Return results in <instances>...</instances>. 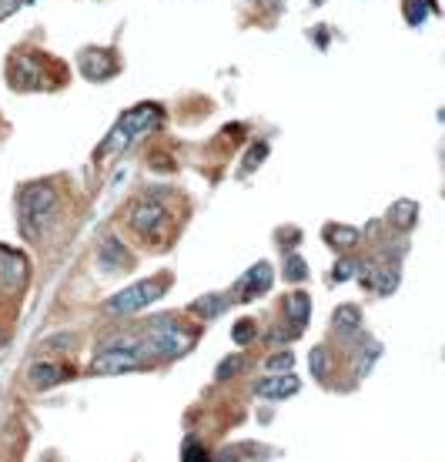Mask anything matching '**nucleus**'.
<instances>
[{
    "label": "nucleus",
    "instance_id": "obj_1",
    "mask_svg": "<svg viewBox=\"0 0 445 462\" xmlns=\"http://www.w3.org/2000/svg\"><path fill=\"white\" fill-rule=\"evenodd\" d=\"M57 211V188L51 181H34L21 191V231L31 242H41Z\"/></svg>",
    "mask_w": 445,
    "mask_h": 462
},
{
    "label": "nucleus",
    "instance_id": "obj_2",
    "mask_svg": "<svg viewBox=\"0 0 445 462\" xmlns=\"http://www.w3.org/2000/svg\"><path fill=\"white\" fill-rule=\"evenodd\" d=\"M158 121H161V108H158V104H138V108L128 111V114L114 124V131H111L108 138H104V144L98 148V158L101 161H104V158H114V154L124 151L128 144L138 141L141 134L158 128Z\"/></svg>",
    "mask_w": 445,
    "mask_h": 462
},
{
    "label": "nucleus",
    "instance_id": "obj_3",
    "mask_svg": "<svg viewBox=\"0 0 445 462\" xmlns=\"http://www.w3.org/2000/svg\"><path fill=\"white\" fill-rule=\"evenodd\" d=\"M11 84L14 91H47L51 88V77H47V67L37 54L31 51H17L11 57Z\"/></svg>",
    "mask_w": 445,
    "mask_h": 462
},
{
    "label": "nucleus",
    "instance_id": "obj_4",
    "mask_svg": "<svg viewBox=\"0 0 445 462\" xmlns=\"http://www.w3.org/2000/svg\"><path fill=\"white\" fill-rule=\"evenodd\" d=\"M158 295H161V282H158V278H148V282H138V285L111 295L108 302H104V312H108V315H134V312H141L144 305H151Z\"/></svg>",
    "mask_w": 445,
    "mask_h": 462
},
{
    "label": "nucleus",
    "instance_id": "obj_5",
    "mask_svg": "<svg viewBox=\"0 0 445 462\" xmlns=\"http://www.w3.org/2000/svg\"><path fill=\"white\" fill-rule=\"evenodd\" d=\"M151 345V355H161V359H174L191 349V335H185L181 329H174L171 322H161L154 325V339L148 342Z\"/></svg>",
    "mask_w": 445,
    "mask_h": 462
},
{
    "label": "nucleus",
    "instance_id": "obj_6",
    "mask_svg": "<svg viewBox=\"0 0 445 462\" xmlns=\"http://www.w3.org/2000/svg\"><path fill=\"white\" fill-rule=\"evenodd\" d=\"M144 365L141 352H128V349H104L94 359V372L98 375H121V372H134Z\"/></svg>",
    "mask_w": 445,
    "mask_h": 462
},
{
    "label": "nucleus",
    "instance_id": "obj_7",
    "mask_svg": "<svg viewBox=\"0 0 445 462\" xmlns=\"http://www.w3.org/2000/svg\"><path fill=\"white\" fill-rule=\"evenodd\" d=\"M118 57L111 54V51H101V47H87L84 54H81V74L87 81H108V77L118 74Z\"/></svg>",
    "mask_w": 445,
    "mask_h": 462
},
{
    "label": "nucleus",
    "instance_id": "obj_8",
    "mask_svg": "<svg viewBox=\"0 0 445 462\" xmlns=\"http://www.w3.org/2000/svg\"><path fill=\"white\" fill-rule=\"evenodd\" d=\"M131 228L138 231V235H144V238H151L154 231H158V225L164 221V205L161 201H141V205H134L128 215Z\"/></svg>",
    "mask_w": 445,
    "mask_h": 462
},
{
    "label": "nucleus",
    "instance_id": "obj_9",
    "mask_svg": "<svg viewBox=\"0 0 445 462\" xmlns=\"http://www.w3.org/2000/svg\"><path fill=\"white\" fill-rule=\"evenodd\" d=\"M272 265L268 262H258V265H251L248 272L238 278V285L235 288H245L241 292V298H255V295H261V292H268L272 288Z\"/></svg>",
    "mask_w": 445,
    "mask_h": 462
},
{
    "label": "nucleus",
    "instance_id": "obj_10",
    "mask_svg": "<svg viewBox=\"0 0 445 462\" xmlns=\"http://www.w3.org/2000/svg\"><path fill=\"white\" fill-rule=\"evenodd\" d=\"M302 389V382L295 379V375H272V379H261L258 385H255V396L261 399H272V402H278V399H288L295 396Z\"/></svg>",
    "mask_w": 445,
    "mask_h": 462
},
{
    "label": "nucleus",
    "instance_id": "obj_11",
    "mask_svg": "<svg viewBox=\"0 0 445 462\" xmlns=\"http://www.w3.org/2000/svg\"><path fill=\"white\" fill-rule=\"evenodd\" d=\"M98 258H101V268H104V272H121V268H128L131 265V252L121 245V238H114V235H108V238L101 242Z\"/></svg>",
    "mask_w": 445,
    "mask_h": 462
},
{
    "label": "nucleus",
    "instance_id": "obj_12",
    "mask_svg": "<svg viewBox=\"0 0 445 462\" xmlns=\"http://www.w3.org/2000/svg\"><path fill=\"white\" fill-rule=\"evenodd\" d=\"M64 379H67V372L54 362H34L31 369H27V382H31L34 389H51V385L64 382Z\"/></svg>",
    "mask_w": 445,
    "mask_h": 462
},
{
    "label": "nucleus",
    "instance_id": "obj_13",
    "mask_svg": "<svg viewBox=\"0 0 445 462\" xmlns=\"http://www.w3.org/2000/svg\"><path fill=\"white\" fill-rule=\"evenodd\" d=\"M231 305L228 295H201L191 302V312H198L201 319H218V315H225Z\"/></svg>",
    "mask_w": 445,
    "mask_h": 462
},
{
    "label": "nucleus",
    "instance_id": "obj_14",
    "mask_svg": "<svg viewBox=\"0 0 445 462\" xmlns=\"http://www.w3.org/2000/svg\"><path fill=\"white\" fill-rule=\"evenodd\" d=\"M355 242H359V231L355 228H342V225H332V228H328V245H335V248H352Z\"/></svg>",
    "mask_w": 445,
    "mask_h": 462
},
{
    "label": "nucleus",
    "instance_id": "obj_15",
    "mask_svg": "<svg viewBox=\"0 0 445 462\" xmlns=\"http://www.w3.org/2000/svg\"><path fill=\"white\" fill-rule=\"evenodd\" d=\"M288 312H295V322H298V329H302L305 322H308V315H312V302H308V295H305V292H295V295L288 298Z\"/></svg>",
    "mask_w": 445,
    "mask_h": 462
},
{
    "label": "nucleus",
    "instance_id": "obj_16",
    "mask_svg": "<svg viewBox=\"0 0 445 462\" xmlns=\"http://www.w3.org/2000/svg\"><path fill=\"white\" fill-rule=\"evenodd\" d=\"M231 335H235V342H238V345H251V342L258 339V325H255L251 319H241L238 325H235V332H231Z\"/></svg>",
    "mask_w": 445,
    "mask_h": 462
},
{
    "label": "nucleus",
    "instance_id": "obj_17",
    "mask_svg": "<svg viewBox=\"0 0 445 462\" xmlns=\"http://www.w3.org/2000/svg\"><path fill=\"white\" fill-rule=\"evenodd\" d=\"M285 278H288V282H305V278H308V268H305V262L298 258V255H288V262H285Z\"/></svg>",
    "mask_w": 445,
    "mask_h": 462
},
{
    "label": "nucleus",
    "instance_id": "obj_18",
    "mask_svg": "<svg viewBox=\"0 0 445 462\" xmlns=\"http://www.w3.org/2000/svg\"><path fill=\"white\" fill-rule=\"evenodd\" d=\"M265 158H268V144L258 141V144H255V148L248 151V158H245V165H241V171H245V175H248V171H255V168H258L261 161H265Z\"/></svg>",
    "mask_w": 445,
    "mask_h": 462
},
{
    "label": "nucleus",
    "instance_id": "obj_19",
    "mask_svg": "<svg viewBox=\"0 0 445 462\" xmlns=\"http://www.w3.org/2000/svg\"><path fill=\"white\" fill-rule=\"evenodd\" d=\"M359 308H352V305H345V308H338L335 312V325L338 329H359Z\"/></svg>",
    "mask_w": 445,
    "mask_h": 462
},
{
    "label": "nucleus",
    "instance_id": "obj_20",
    "mask_svg": "<svg viewBox=\"0 0 445 462\" xmlns=\"http://www.w3.org/2000/svg\"><path fill=\"white\" fill-rule=\"evenodd\" d=\"M392 221H395V225H412V218H415V205L412 201H402V205H395V208H392V215H389Z\"/></svg>",
    "mask_w": 445,
    "mask_h": 462
},
{
    "label": "nucleus",
    "instance_id": "obj_21",
    "mask_svg": "<svg viewBox=\"0 0 445 462\" xmlns=\"http://www.w3.org/2000/svg\"><path fill=\"white\" fill-rule=\"evenodd\" d=\"M292 365H295L292 352H282V355H272V359H268V369H275V372H285V369H292Z\"/></svg>",
    "mask_w": 445,
    "mask_h": 462
},
{
    "label": "nucleus",
    "instance_id": "obj_22",
    "mask_svg": "<svg viewBox=\"0 0 445 462\" xmlns=\"http://www.w3.org/2000/svg\"><path fill=\"white\" fill-rule=\"evenodd\" d=\"M312 372H315V375H325L328 372V352H325V349H315V352H312Z\"/></svg>",
    "mask_w": 445,
    "mask_h": 462
},
{
    "label": "nucleus",
    "instance_id": "obj_23",
    "mask_svg": "<svg viewBox=\"0 0 445 462\" xmlns=\"http://www.w3.org/2000/svg\"><path fill=\"white\" fill-rule=\"evenodd\" d=\"M241 365H245V359H225L221 369H218V379H228V375L241 372Z\"/></svg>",
    "mask_w": 445,
    "mask_h": 462
},
{
    "label": "nucleus",
    "instance_id": "obj_24",
    "mask_svg": "<svg viewBox=\"0 0 445 462\" xmlns=\"http://www.w3.org/2000/svg\"><path fill=\"white\" fill-rule=\"evenodd\" d=\"M24 0H0V21H7L11 14H17V7H21Z\"/></svg>",
    "mask_w": 445,
    "mask_h": 462
},
{
    "label": "nucleus",
    "instance_id": "obj_25",
    "mask_svg": "<svg viewBox=\"0 0 445 462\" xmlns=\"http://www.w3.org/2000/svg\"><path fill=\"white\" fill-rule=\"evenodd\" d=\"M355 275V262H338L335 265V278L342 282V278H352Z\"/></svg>",
    "mask_w": 445,
    "mask_h": 462
},
{
    "label": "nucleus",
    "instance_id": "obj_26",
    "mask_svg": "<svg viewBox=\"0 0 445 462\" xmlns=\"http://www.w3.org/2000/svg\"><path fill=\"white\" fill-rule=\"evenodd\" d=\"M181 456H185V459H208V452H201L198 442H188V449L181 452Z\"/></svg>",
    "mask_w": 445,
    "mask_h": 462
},
{
    "label": "nucleus",
    "instance_id": "obj_27",
    "mask_svg": "<svg viewBox=\"0 0 445 462\" xmlns=\"http://www.w3.org/2000/svg\"><path fill=\"white\" fill-rule=\"evenodd\" d=\"M422 17H425V7H422V4H409V21H412V24H422Z\"/></svg>",
    "mask_w": 445,
    "mask_h": 462
},
{
    "label": "nucleus",
    "instance_id": "obj_28",
    "mask_svg": "<svg viewBox=\"0 0 445 462\" xmlns=\"http://www.w3.org/2000/svg\"><path fill=\"white\" fill-rule=\"evenodd\" d=\"M0 345H4V332H0Z\"/></svg>",
    "mask_w": 445,
    "mask_h": 462
}]
</instances>
